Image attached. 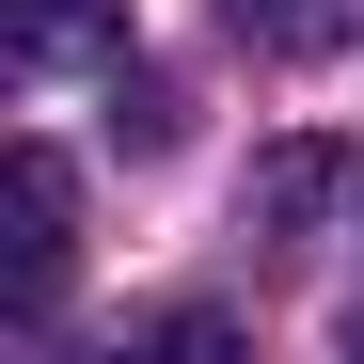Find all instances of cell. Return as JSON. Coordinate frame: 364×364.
<instances>
[{
	"label": "cell",
	"mask_w": 364,
	"mask_h": 364,
	"mask_svg": "<svg viewBox=\"0 0 364 364\" xmlns=\"http://www.w3.org/2000/svg\"><path fill=\"white\" fill-rule=\"evenodd\" d=\"M0 206H16V317H48L64 269H80V191H64V159L16 143V159H0Z\"/></svg>",
	"instance_id": "1"
},
{
	"label": "cell",
	"mask_w": 364,
	"mask_h": 364,
	"mask_svg": "<svg viewBox=\"0 0 364 364\" xmlns=\"http://www.w3.org/2000/svg\"><path fill=\"white\" fill-rule=\"evenodd\" d=\"M348 191H364L348 143H269V159H254V191H237V222H254V237H317Z\"/></svg>",
	"instance_id": "2"
},
{
	"label": "cell",
	"mask_w": 364,
	"mask_h": 364,
	"mask_svg": "<svg viewBox=\"0 0 364 364\" xmlns=\"http://www.w3.org/2000/svg\"><path fill=\"white\" fill-rule=\"evenodd\" d=\"M0 48L48 80V64H111L127 48V0H0Z\"/></svg>",
	"instance_id": "3"
},
{
	"label": "cell",
	"mask_w": 364,
	"mask_h": 364,
	"mask_svg": "<svg viewBox=\"0 0 364 364\" xmlns=\"http://www.w3.org/2000/svg\"><path fill=\"white\" fill-rule=\"evenodd\" d=\"M237 16V48H285V64H317V48H348V16L364 0H222Z\"/></svg>",
	"instance_id": "4"
},
{
	"label": "cell",
	"mask_w": 364,
	"mask_h": 364,
	"mask_svg": "<svg viewBox=\"0 0 364 364\" xmlns=\"http://www.w3.org/2000/svg\"><path fill=\"white\" fill-rule=\"evenodd\" d=\"M111 143H127V159H159V143H174V80H143V64L111 80Z\"/></svg>",
	"instance_id": "5"
}]
</instances>
